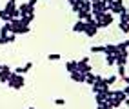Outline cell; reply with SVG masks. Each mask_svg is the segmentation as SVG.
I'll return each mask as SVG.
<instances>
[{"instance_id": "obj_5", "label": "cell", "mask_w": 129, "mask_h": 109, "mask_svg": "<svg viewBox=\"0 0 129 109\" xmlns=\"http://www.w3.org/2000/svg\"><path fill=\"white\" fill-rule=\"evenodd\" d=\"M122 7H124V2L122 0H113V2H109L107 4V13H118L120 15V11H122Z\"/></svg>"}, {"instance_id": "obj_31", "label": "cell", "mask_w": 129, "mask_h": 109, "mask_svg": "<svg viewBox=\"0 0 129 109\" xmlns=\"http://www.w3.org/2000/svg\"><path fill=\"white\" fill-rule=\"evenodd\" d=\"M55 104H56V105H64V104H66V100H64V98H56V100H55Z\"/></svg>"}, {"instance_id": "obj_14", "label": "cell", "mask_w": 129, "mask_h": 109, "mask_svg": "<svg viewBox=\"0 0 129 109\" xmlns=\"http://www.w3.org/2000/svg\"><path fill=\"white\" fill-rule=\"evenodd\" d=\"M118 77L122 78L125 84L129 82V78H127V75H125V65H118Z\"/></svg>"}, {"instance_id": "obj_1", "label": "cell", "mask_w": 129, "mask_h": 109, "mask_svg": "<svg viewBox=\"0 0 129 109\" xmlns=\"http://www.w3.org/2000/svg\"><path fill=\"white\" fill-rule=\"evenodd\" d=\"M9 26H11V33H13V35H25V33L31 31V26H24L20 18H11Z\"/></svg>"}, {"instance_id": "obj_3", "label": "cell", "mask_w": 129, "mask_h": 109, "mask_svg": "<svg viewBox=\"0 0 129 109\" xmlns=\"http://www.w3.org/2000/svg\"><path fill=\"white\" fill-rule=\"evenodd\" d=\"M76 71H78V73H82V75H87V73H91V65H89V58H87V56L76 62Z\"/></svg>"}, {"instance_id": "obj_19", "label": "cell", "mask_w": 129, "mask_h": 109, "mask_svg": "<svg viewBox=\"0 0 129 109\" xmlns=\"http://www.w3.org/2000/svg\"><path fill=\"white\" fill-rule=\"evenodd\" d=\"M66 69L69 71V73H73V71H76V60H69L66 64Z\"/></svg>"}, {"instance_id": "obj_15", "label": "cell", "mask_w": 129, "mask_h": 109, "mask_svg": "<svg viewBox=\"0 0 129 109\" xmlns=\"http://www.w3.org/2000/svg\"><path fill=\"white\" fill-rule=\"evenodd\" d=\"M94 78H96V75H93V73H87V75H84V84H89V86H93Z\"/></svg>"}, {"instance_id": "obj_4", "label": "cell", "mask_w": 129, "mask_h": 109, "mask_svg": "<svg viewBox=\"0 0 129 109\" xmlns=\"http://www.w3.org/2000/svg\"><path fill=\"white\" fill-rule=\"evenodd\" d=\"M113 56H115V64L116 65H127V51H116L113 53Z\"/></svg>"}, {"instance_id": "obj_29", "label": "cell", "mask_w": 129, "mask_h": 109, "mask_svg": "<svg viewBox=\"0 0 129 109\" xmlns=\"http://www.w3.org/2000/svg\"><path fill=\"white\" fill-rule=\"evenodd\" d=\"M98 109H113L109 104H106V102H102V104H98Z\"/></svg>"}, {"instance_id": "obj_11", "label": "cell", "mask_w": 129, "mask_h": 109, "mask_svg": "<svg viewBox=\"0 0 129 109\" xmlns=\"http://www.w3.org/2000/svg\"><path fill=\"white\" fill-rule=\"evenodd\" d=\"M20 20H22V24H24V26H31V24H33V20H35V13H33V15L20 16Z\"/></svg>"}, {"instance_id": "obj_12", "label": "cell", "mask_w": 129, "mask_h": 109, "mask_svg": "<svg viewBox=\"0 0 129 109\" xmlns=\"http://www.w3.org/2000/svg\"><path fill=\"white\" fill-rule=\"evenodd\" d=\"M11 33V26H9V22H4V26L0 27V37H7Z\"/></svg>"}, {"instance_id": "obj_26", "label": "cell", "mask_w": 129, "mask_h": 109, "mask_svg": "<svg viewBox=\"0 0 129 109\" xmlns=\"http://www.w3.org/2000/svg\"><path fill=\"white\" fill-rule=\"evenodd\" d=\"M13 73H16V75H24V73H27V69H25L24 65H22V67H16V69H15Z\"/></svg>"}, {"instance_id": "obj_9", "label": "cell", "mask_w": 129, "mask_h": 109, "mask_svg": "<svg viewBox=\"0 0 129 109\" xmlns=\"http://www.w3.org/2000/svg\"><path fill=\"white\" fill-rule=\"evenodd\" d=\"M96 31H98L96 22H94V24H85V27H84V33L87 37H94V35H96Z\"/></svg>"}, {"instance_id": "obj_21", "label": "cell", "mask_w": 129, "mask_h": 109, "mask_svg": "<svg viewBox=\"0 0 129 109\" xmlns=\"http://www.w3.org/2000/svg\"><path fill=\"white\" fill-rule=\"evenodd\" d=\"M0 18H2L4 22H11V16L7 15V13H6L4 9H0Z\"/></svg>"}, {"instance_id": "obj_28", "label": "cell", "mask_w": 129, "mask_h": 109, "mask_svg": "<svg viewBox=\"0 0 129 109\" xmlns=\"http://www.w3.org/2000/svg\"><path fill=\"white\" fill-rule=\"evenodd\" d=\"M118 27L122 29L124 33H127V22H120V24H118Z\"/></svg>"}, {"instance_id": "obj_27", "label": "cell", "mask_w": 129, "mask_h": 109, "mask_svg": "<svg viewBox=\"0 0 129 109\" xmlns=\"http://www.w3.org/2000/svg\"><path fill=\"white\" fill-rule=\"evenodd\" d=\"M47 60L55 62V60H60V55H47Z\"/></svg>"}, {"instance_id": "obj_17", "label": "cell", "mask_w": 129, "mask_h": 109, "mask_svg": "<svg viewBox=\"0 0 129 109\" xmlns=\"http://www.w3.org/2000/svg\"><path fill=\"white\" fill-rule=\"evenodd\" d=\"M80 9L84 13H91V2H89V0H82V7H80Z\"/></svg>"}, {"instance_id": "obj_23", "label": "cell", "mask_w": 129, "mask_h": 109, "mask_svg": "<svg viewBox=\"0 0 129 109\" xmlns=\"http://www.w3.org/2000/svg\"><path fill=\"white\" fill-rule=\"evenodd\" d=\"M104 82H106V86L109 87L111 84H115V82H116V77H115V75H113V77H107V78H104Z\"/></svg>"}, {"instance_id": "obj_10", "label": "cell", "mask_w": 129, "mask_h": 109, "mask_svg": "<svg viewBox=\"0 0 129 109\" xmlns=\"http://www.w3.org/2000/svg\"><path fill=\"white\" fill-rule=\"evenodd\" d=\"M69 77H71V80H73V82H76V84H84V75H82V73H78V71L69 73Z\"/></svg>"}, {"instance_id": "obj_24", "label": "cell", "mask_w": 129, "mask_h": 109, "mask_svg": "<svg viewBox=\"0 0 129 109\" xmlns=\"http://www.w3.org/2000/svg\"><path fill=\"white\" fill-rule=\"evenodd\" d=\"M91 53H104V46H93Z\"/></svg>"}, {"instance_id": "obj_22", "label": "cell", "mask_w": 129, "mask_h": 109, "mask_svg": "<svg viewBox=\"0 0 129 109\" xmlns=\"http://www.w3.org/2000/svg\"><path fill=\"white\" fill-rule=\"evenodd\" d=\"M116 49H118V51H127V40H124V42H120V44H116Z\"/></svg>"}, {"instance_id": "obj_34", "label": "cell", "mask_w": 129, "mask_h": 109, "mask_svg": "<svg viewBox=\"0 0 129 109\" xmlns=\"http://www.w3.org/2000/svg\"><path fill=\"white\" fill-rule=\"evenodd\" d=\"M37 2H38V0H29V2H27V4H29V6H33V7H35V4H37Z\"/></svg>"}, {"instance_id": "obj_20", "label": "cell", "mask_w": 129, "mask_h": 109, "mask_svg": "<svg viewBox=\"0 0 129 109\" xmlns=\"http://www.w3.org/2000/svg\"><path fill=\"white\" fill-rule=\"evenodd\" d=\"M80 7H82V0H75V2L71 4V9H73L75 13H78V11H80Z\"/></svg>"}, {"instance_id": "obj_32", "label": "cell", "mask_w": 129, "mask_h": 109, "mask_svg": "<svg viewBox=\"0 0 129 109\" xmlns=\"http://www.w3.org/2000/svg\"><path fill=\"white\" fill-rule=\"evenodd\" d=\"M4 44H9V42H7V37H0V46H4Z\"/></svg>"}, {"instance_id": "obj_33", "label": "cell", "mask_w": 129, "mask_h": 109, "mask_svg": "<svg viewBox=\"0 0 129 109\" xmlns=\"http://www.w3.org/2000/svg\"><path fill=\"white\" fill-rule=\"evenodd\" d=\"M24 67H25V69H27V71H29V69L33 67V62H27V64H25V65H24Z\"/></svg>"}, {"instance_id": "obj_35", "label": "cell", "mask_w": 129, "mask_h": 109, "mask_svg": "<svg viewBox=\"0 0 129 109\" xmlns=\"http://www.w3.org/2000/svg\"><path fill=\"white\" fill-rule=\"evenodd\" d=\"M67 2H69V4H73V2H75V0H67Z\"/></svg>"}, {"instance_id": "obj_8", "label": "cell", "mask_w": 129, "mask_h": 109, "mask_svg": "<svg viewBox=\"0 0 129 109\" xmlns=\"http://www.w3.org/2000/svg\"><path fill=\"white\" fill-rule=\"evenodd\" d=\"M9 75H11V67H9V65H0V82L6 84L7 78H9Z\"/></svg>"}, {"instance_id": "obj_13", "label": "cell", "mask_w": 129, "mask_h": 109, "mask_svg": "<svg viewBox=\"0 0 129 109\" xmlns=\"http://www.w3.org/2000/svg\"><path fill=\"white\" fill-rule=\"evenodd\" d=\"M84 27H85V22L84 20H76V24L73 26V31L75 33H84Z\"/></svg>"}, {"instance_id": "obj_2", "label": "cell", "mask_w": 129, "mask_h": 109, "mask_svg": "<svg viewBox=\"0 0 129 109\" xmlns=\"http://www.w3.org/2000/svg\"><path fill=\"white\" fill-rule=\"evenodd\" d=\"M6 84H9V87H13V89H22L24 87V75H16V73L11 71Z\"/></svg>"}, {"instance_id": "obj_6", "label": "cell", "mask_w": 129, "mask_h": 109, "mask_svg": "<svg viewBox=\"0 0 129 109\" xmlns=\"http://www.w3.org/2000/svg\"><path fill=\"white\" fill-rule=\"evenodd\" d=\"M113 24V15L111 13H104V16L96 22V27L100 29V27H107V26H111Z\"/></svg>"}, {"instance_id": "obj_30", "label": "cell", "mask_w": 129, "mask_h": 109, "mask_svg": "<svg viewBox=\"0 0 129 109\" xmlns=\"http://www.w3.org/2000/svg\"><path fill=\"white\" fill-rule=\"evenodd\" d=\"M15 38H16V35H13V33L7 35V42H9V44H11V42H15Z\"/></svg>"}, {"instance_id": "obj_36", "label": "cell", "mask_w": 129, "mask_h": 109, "mask_svg": "<svg viewBox=\"0 0 129 109\" xmlns=\"http://www.w3.org/2000/svg\"><path fill=\"white\" fill-rule=\"evenodd\" d=\"M9 2H16V0H9Z\"/></svg>"}, {"instance_id": "obj_37", "label": "cell", "mask_w": 129, "mask_h": 109, "mask_svg": "<svg viewBox=\"0 0 129 109\" xmlns=\"http://www.w3.org/2000/svg\"><path fill=\"white\" fill-rule=\"evenodd\" d=\"M29 109H35V107H29Z\"/></svg>"}, {"instance_id": "obj_25", "label": "cell", "mask_w": 129, "mask_h": 109, "mask_svg": "<svg viewBox=\"0 0 129 109\" xmlns=\"http://www.w3.org/2000/svg\"><path fill=\"white\" fill-rule=\"evenodd\" d=\"M106 62H107L109 65H115V56H113V55H106Z\"/></svg>"}, {"instance_id": "obj_18", "label": "cell", "mask_w": 129, "mask_h": 109, "mask_svg": "<svg viewBox=\"0 0 129 109\" xmlns=\"http://www.w3.org/2000/svg\"><path fill=\"white\" fill-rule=\"evenodd\" d=\"M115 51H116V46H113V44L104 46V53H106V55H113Z\"/></svg>"}, {"instance_id": "obj_16", "label": "cell", "mask_w": 129, "mask_h": 109, "mask_svg": "<svg viewBox=\"0 0 129 109\" xmlns=\"http://www.w3.org/2000/svg\"><path fill=\"white\" fill-rule=\"evenodd\" d=\"M15 9H16V4H15V2H7V4L4 6V11H6L7 15H11Z\"/></svg>"}, {"instance_id": "obj_7", "label": "cell", "mask_w": 129, "mask_h": 109, "mask_svg": "<svg viewBox=\"0 0 129 109\" xmlns=\"http://www.w3.org/2000/svg\"><path fill=\"white\" fill-rule=\"evenodd\" d=\"M16 7H18V13H20V16H25V15H33V13H35V7H33V6H29L27 2H24V4L16 6Z\"/></svg>"}]
</instances>
